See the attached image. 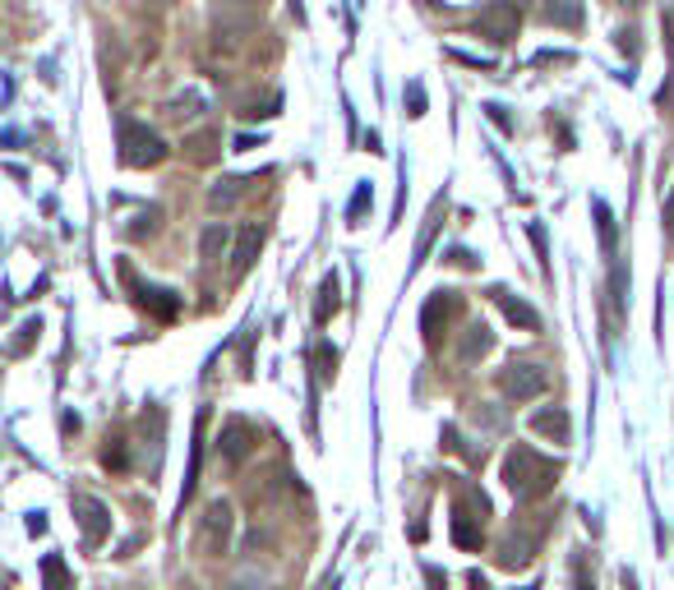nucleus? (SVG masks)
<instances>
[{
  "mask_svg": "<svg viewBox=\"0 0 674 590\" xmlns=\"http://www.w3.org/2000/svg\"><path fill=\"white\" fill-rule=\"evenodd\" d=\"M560 462H550L541 457L536 447H513L508 457H504V484L513 489V499L517 503H531V499H541L554 489V480H560Z\"/></svg>",
  "mask_w": 674,
  "mask_h": 590,
  "instance_id": "f257e3e1",
  "label": "nucleus"
},
{
  "mask_svg": "<svg viewBox=\"0 0 674 590\" xmlns=\"http://www.w3.org/2000/svg\"><path fill=\"white\" fill-rule=\"evenodd\" d=\"M486 513L490 503L480 489H462L457 503H453V544L457 549H480V536H486Z\"/></svg>",
  "mask_w": 674,
  "mask_h": 590,
  "instance_id": "f03ea898",
  "label": "nucleus"
},
{
  "mask_svg": "<svg viewBox=\"0 0 674 590\" xmlns=\"http://www.w3.org/2000/svg\"><path fill=\"white\" fill-rule=\"evenodd\" d=\"M115 139H121V162L125 167H158L171 152L158 134H152L148 125H139V121H121L115 125Z\"/></svg>",
  "mask_w": 674,
  "mask_h": 590,
  "instance_id": "7ed1b4c3",
  "label": "nucleus"
},
{
  "mask_svg": "<svg viewBox=\"0 0 674 590\" xmlns=\"http://www.w3.org/2000/svg\"><path fill=\"white\" fill-rule=\"evenodd\" d=\"M231 526H236V517H231V507H226L222 499H213V503L204 507V517H199V536H195L199 554H208V558L226 554V544H231Z\"/></svg>",
  "mask_w": 674,
  "mask_h": 590,
  "instance_id": "20e7f679",
  "label": "nucleus"
},
{
  "mask_svg": "<svg viewBox=\"0 0 674 590\" xmlns=\"http://www.w3.org/2000/svg\"><path fill=\"white\" fill-rule=\"evenodd\" d=\"M499 388H504V397L508 402H531V397H541V392L550 388V373L541 365H508L504 373H499Z\"/></svg>",
  "mask_w": 674,
  "mask_h": 590,
  "instance_id": "39448f33",
  "label": "nucleus"
},
{
  "mask_svg": "<svg viewBox=\"0 0 674 590\" xmlns=\"http://www.w3.org/2000/svg\"><path fill=\"white\" fill-rule=\"evenodd\" d=\"M70 507H74V521H79V530H84V544L98 549V544L111 536V513H107V503H98L93 494H74Z\"/></svg>",
  "mask_w": 674,
  "mask_h": 590,
  "instance_id": "423d86ee",
  "label": "nucleus"
},
{
  "mask_svg": "<svg viewBox=\"0 0 674 590\" xmlns=\"http://www.w3.org/2000/svg\"><path fill=\"white\" fill-rule=\"evenodd\" d=\"M517 24H523V19H517V10L508 5V0H490V5L480 10V19H476V33L504 47V42L517 37Z\"/></svg>",
  "mask_w": 674,
  "mask_h": 590,
  "instance_id": "0eeeda50",
  "label": "nucleus"
},
{
  "mask_svg": "<svg viewBox=\"0 0 674 590\" xmlns=\"http://www.w3.org/2000/svg\"><path fill=\"white\" fill-rule=\"evenodd\" d=\"M218 447H222V457H226L231 466H241V462L249 457V447H255V429H249L245 420H226Z\"/></svg>",
  "mask_w": 674,
  "mask_h": 590,
  "instance_id": "6e6552de",
  "label": "nucleus"
},
{
  "mask_svg": "<svg viewBox=\"0 0 674 590\" xmlns=\"http://www.w3.org/2000/svg\"><path fill=\"white\" fill-rule=\"evenodd\" d=\"M259 245H264V231H259V226H245L241 241H236V249H231V278H245V272L255 268Z\"/></svg>",
  "mask_w": 674,
  "mask_h": 590,
  "instance_id": "1a4fd4ad",
  "label": "nucleus"
},
{
  "mask_svg": "<svg viewBox=\"0 0 674 590\" xmlns=\"http://www.w3.org/2000/svg\"><path fill=\"white\" fill-rule=\"evenodd\" d=\"M490 295H494V305H499V309H504V314H508V319H513V323H523L527 332H536V328H541V314H536V309H531L527 300H517V295H513V291H504V286H494Z\"/></svg>",
  "mask_w": 674,
  "mask_h": 590,
  "instance_id": "9d476101",
  "label": "nucleus"
},
{
  "mask_svg": "<svg viewBox=\"0 0 674 590\" xmlns=\"http://www.w3.org/2000/svg\"><path fill=\"white\" fill-rule=\"evenodd\" d=\"M531 429L536 434H546V439H554V443H568L573 439V425H568V410H536L531 416Z\"/></svg>",
  "mask_w": 674,
  "mask_h": 590,
  "instance_id": "9b49d317",
  "label": "nucleus"
},
{
  "mask_svg": "<svg viewBox=\"0 0 674 590\" xmlns=\"http://www.w3.org/2000/svg\"><path fill=\"white\" fill-rule=\"evenodd\" d=\"M204 420L208 410H199L195 416V443H189V470H185V489H181V507L195 499V484H199V457H204Z\"/></svg>",
  "mask_w": 674,
  "mask_h": 590,
  "instance_id": "f8f14e48",
  "label": "nucleus"
},
{
  "mask_svg": "<svg viewBox=\"0 0 674 590\" xmlns=\"http://www.w3.org/2000/svg\"><path fill=\"white\" fill-rule=\"evenodd\" d=\"M541 19L554 28H583V5H577V0H546Z\"/></svg>",
  "mask_w": 674,
  "mask_h": 590,
  "instance_id": "ddd939ff",
  "label": "nucleus"
},
{
  "mask_svg": "<svg viewBox=\"0 0 674 590\" xmlns=\"http://www.w3.org/2000/svg\"><path fill=\"white\" fill-rule=\"evenodd\" d=\"M453 305H457V300H453V291H439L434 300L426 305V314H420V328H426V337H430V342H439V319H449Z\"/></svg>",
  "mask_w": 674,
  "mask_h": 590,
  "instance_id": "4468645a",
  "label": "nucleus"
},
{
  "mask_svg": "<svg viewBox=\"0 0 674 590\" xmlns=\"http://www.w3.org/2000/svg\"><path fill=\"white\" fill-rule=\"evenodd\" d=\"M226 245H231V226H226V222H213V226L204 231V241H199L204 263H218L222 254H226Z\"/></svg>",
  "mask_w": 674,
  "mask_h": 590,
  "instance_id": "2eb2a0df",
  "label": "nucleus"
},
{
  "mask_svg": "<svg viewBox=\"0 0 674 590\" xmlns=\"http://www.w3.org/2000/svg\"><path fill=\"white\" fill-rule=\"evenodd\" d=\"M490 346H494V337H490V328H486V323H471V328H467V337H462V351H457V356H462V360H467V365H471V360H480V356H486V351H490Z\"/></svg>",
  "mask_w": 674,
  "mask_h": 590,
  "instance_id": "dca6fc26",
  "label": "nucleus"
},
{
  "mask_svg": "<svg viewBox=\"0 0 674 590\" xmlns=\"http://www.w3.org/2000/svg\"><path fill=\"white\" fill-rule=\"evenodd\" d=\"M42 586L47 590H74V577L65 573V558L61 554H47L42 558Z\"/></svg>",
  "mask_w": 674,
  "mask_h": 590,
  "instance_id": "f3484780",
  "label": "nucleus"
},
{
  "mask_svg": "<svg viewBox=\"0 0 674 590\" xmlns=\"http://www.w3.org/2000/svg\"><path fill=\"white\" fill-rule=\"evenodd\" d=\"M338 278H323V286H319V305H315V319L319 323H329L333 319V314H338Z\"/></svg>",
  "mask_w": 674,
  "mask_h": 590,
  "instance_id": "a211bd4d",
  "label": "nucleus"
},
{
  "mask_svg": "<svg viewBox=\"0 0 674 590\" xmlns=\"http://www.w3.org/2000/svg\"><path fill=\"white\" fill-rule=\"evenodd\" d=\"M245 185H249V181H222V185L208 189V204H213V208H231V204L241 199V189H245Z\"/></svg>",
  "mask_w": 674,
  "mask_h": 590,
  "instance_id": "6ab92c4d",
  "label": "nucleus"
},
{
  "mask_svg": "<svg viewBox=\"0 0 674 590\" xmlns=\"http://www.w3.org/2000/svg\"><path fill=\"white\" fill-rule=\"evenodd\" d=\"M213 144H218V134H195V139H185L195 162H208V157H213Z\"/></svg>",
  "mask_w": 674,
  "mask_h": 590,
  "instance_id": "aec40b11",
  "label": "nucleus"
},
{
  "mask_svg": "<svg viewBox=\"0 0 674 590\" xmlns=\"http://www.w3.org/2000/svg\"><path fill=\"white\" fill-rule=\"evenodd\" d=\"M591 212H596V222H601V241H605V249L614 245V222H610V208L601 204V199H596L591 204Z\"/></svg>",
  "mask_w": 674,
  "mask_h": 590,
  "instance_id": "412c9836",
  "label": "nucleus"
},
{
  "mask_svg": "<svg viewBox=\"0 0 674 590\" xmlns=\"http://www.w3.org/2000/svg\"><path fill=\"white\" fill-rule=\"evenodd\" d=\"M573 590H596V577L587 573V558L583 554L573 558Z\"/></svg>",
  "mask_w": 674,
  "mask_h": 590,
  "instance_id": "4be33fe9",
  "label": "nucleus"
},
{
  "mask_svg": "<svg viewBox=\"0 0 674 590\" xmlns=\"http://www.w3.org/2000/svg\"><path fill=\"white\" fill-rule=\"evenodd\" d=\"M365 199H370V185H360V189H356V199H352V218H360V212H365Z\"/></svg>",
  "mask_w": 674,
  "mask_h": 590,
  "instance_id": "5701e85b",
  "label": "nucleus"
},
{
  "mask_svg": "<svg viewBox=\"0 0 674 590\" xmlns=\"http://www.w3.org/2000/svg\"><path fill=\"white\" fill-rule=\"evenodd\" d=\"M426 111V93H420V84H412V115Z\"/></svg>",
  "mask_w": 674,
  "mask_h": 590,
  "instance_id": "b1692460",
  "label": "nucleus"
},
{
  "mask_svg": "<svg viewBox=\"0 0 674 590\" xmlns=\"http://www.w3.org/2000/svg\"><path fill=\"white\" fill-rule=\"evenodd\" d=\"M426 581H430V590H444L449 581H444V573H439V567H426Z\"/></svg>",
  "mask_w": 674,
  "mask_h": 590,
  "instance_id": "393cba45",
  "label": "nucleus"
},
{
  "mask_svg": "<svg viewBox=\"0 0 674 590\" xmlns=\"http://www.w3.org/2000/svg\"><path fill=\"white\" fill-rule=\"evenodd\" d=\"M28 530H33V536H42V530H47V517L33 513V517H28Z\"/></svg>",
  "mask_w": 674,
  "mask_h": 590,
  "instance_id": "a878e982",
  "label": "nucleus"
},
{
  "mask_svg": "<svg viewBox=\"0 0 674 590\" xmlns=\"http://www.w3.org/2000/svg\"><path fill=\"white\" fill-rule=\"evenodd\" d=\"M665 231L674 235V189H670V199H665Z\"/></svg>",
  "mask_w": 674,
  "mask_h": 590,
  "instance_id": "bb28decb",
  "label": "nucleus"
},
{
  "mask_svg": "<svg viewBox=\"0 0 674 590\" xmlns=\"http://www.w3.org/2000/svg\"><path fill=\"white\" fill-rule=\"evenodd\" d=\"M471 590H490V586H486V577H480V573H471Z\"/></svg>",
  "mask_w": 674,
  "mask_h": 590,
  "instance_id": "cd10ccee",
  "label": "nucleus"
},
{
  "mask_svg": "<svg viewBox=\"0 0 674 590\" xmlns=\"http://www.w3.org/2000/svg\"><path fill=\"white\" fill-rule=\"evenodd\" d=\"M624 590H638V581H633V573H628V567H624Z\"/></svg>",
  "mask_w": 674,
  "mask_h": 590,
  "instance_id": "c85d7f7f",
  "label": "nucleus"
},
{
  "mask_svg": "<svg viewBox=\"0 0 674 590\" xmlns=\"http://www.w3.org/2000/svg\"><path fill=\"white\" fill-rule=\"evenodd\" d=\"M319 590H338V577H329V581H323V586H319Z\"/></svg>",
  "mask_w": 674,
  "mask_h": 590,
  "instance_id": "c756f323",
  "label": "nucleus"
}]
</instances>
